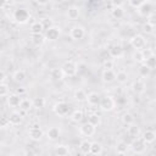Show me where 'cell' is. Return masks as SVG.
<instances>
[{"label": "cell", "mask_w": 156, "mask_h": 156, "mask_svg": "<svg viewBox=\"0 0 156 156\" xmlns=\"http://www.w3.org/2000/svg\"><path fill=\"white\" fill-rule=\"evenodd\" d=\"M88 122H89L90 124L98 127V126L101 124V116L98 115V113H90V115L88 116Z\"/></svg>", "instance_id": "cell-26"}, {"label": "cell", "mask_w": 156, "mask_h": 156, "mask_svg": "<svg viewBox=\"0 0 156 156\" xmlns=\"http://www.w3.org/2000/svg\"><path fill=\"white\" fill-rule=\"evenodd\" d=\"M20 102H21V95H18L17 93L7 96V105L10 107H18Z\"/></svg>", "instance_id": "cell-18"}, {"label": "cell", "mask_w": 156, "mask_h": 156, "mask_svg": "<svg viewBox=\"0 0 156 156\" xmlns=\"http://www.w3.org/2000/svg\"><path fill=\"white\" fill-rule=\"evenodd\" d=\"M39 6H45V5H48L49 2H50V0H34Z\"/></svg>", "instance_id": "cell-49"}, {"label": "cell", "mask_w": 156, "mask_h": 156, "mask_svg": "<svg viewBox=\"0 0 156 156\" xmlns=\"http://www.w3.org/2000/svg\"><path fill=\"white\" fill-rule=\"evenodd\" d=\"M129 44H130L135 50H141V49L145 48L146 41H145V38H144L141 34H135V35H133V37L129 39Z\"/></svg>", "instance_id": "cell-6"}, {"label": "cell", "mask_w": 156, "mask_h": 156, "mask_svg": "<svg viewBox=\"0 0 156 156\" xmlns=\"http://www.w3.org/2000/svg\"><path fill=\"white\" fill-rule=\"evenodd\" d=\"M141 139H143L146 144H152V143L156 140V133H155L154 130H146V132L143 134Z\"/></svg>", "instance_id": "cell-22"}, {"label": "cell", "mask_w": 156, "mask_h": 156, "mask_svg": "<svg viewBox=\"0 0 156 156\" xmlns=\"http://www.w3.org/2000/svg\"><path fill=\"white\" fill-rule=\"evenodd\" d=\"M138 9V13L143 17H150L152 13H154V5L150 2V1H145L144 4H141Z\"/></svg>", "instance_id": "cell-7"}, {"label": "cell", "mask_w": 156, "mask_h": 156, "mask_svg": "<svg viewBox=\"0 0 156 156\" xmlns=\"http://www.w3.org/2000/svg\"><path fill=\"white\" fill-rule=\"evenodd\" d=\"M69 35H71V38H72L73 40H80V39H83L84 35H85V29H84L82 26L76 24V26H73V27L71 28Z\"/></svg>", "instance_id": "cell-9"}, {"label": "cell", "mask_w": 156, "mask_h": 156, "mask_svg": "<svg viewBox=\"0 0 156 156\" xmlns=\"http://www.w3.org/2000/svg\"><path fill=\"white\" fill-rule=\"evenodd\" d=\"M132 57H133V60H134L135 62H138V63H143V62L145 61V57H144L141 50H135Z\"/></svg>", "instance_id": "cell-40"}, {"label": "cell", "mask_w": 156, "mask_h": 156, "mask_svg": "<svg viewBox=\"0 0 156 156\" xmlns=\"http://www.w3.org/2000/svg\"><path fill=\"white\" fill-rule=\"evenodd\" d=\"M40 23H41L44 30H46V29H49V28H51V27L54 26V21H52V18H50V17H44V18H41V20H40Z\"/></svg>", "instance_id": "cell-38"}, {"label": "cell", "mask_w": 156, "mask_h": 156, "mask_svg": "<svg viewBox=\"0 0 156 156\" xmlns=\"http://www.w3.org/2000/svg\"><path fill=\"white\" fill-rule=\"evenodd\" d=\"M32 102H33V107H35V108H43L46 104L44 98H35L32 100Z\"/></svg>", "instance_id": "cell-41"}, {"label": "cell", "mask_w": 156, "mask_h": 156, "mask_svg": "<svg viewBox=\"0 0 156 156\" xmlns=\"http://www.w3.org/2000/svg\"><path fill=\"white\" fill-rule=\"evenodd\" d=\"M95 130H96V127L93 126V124H90L89 122H87V123H84V124H82L79 127V133L82 135H84V136H91V135H94L95 134Z\"/></svg>", "instance_id": "cell-11"}, {"label": "cell", "mask_w": 156, "mask_h": 156, "mask_svg": "<svg viewBox=\"0 0 156 156\" xmlns=\"http://www.w3.org/2000/svg\"><path fill=\"white\" fill-rule=\"evenodd\" d=\"M141 51H143V55H144V57L146 58V57H149V56H151L152 54H154V51L152 50H150V49H141Z\"/></svg>", "instance_id": "cell-47"}, {"label": "cell", "mask_w": 156, "mask_h": 156, "mask_svg": "<svg viewBox=\"0 0 156 156\" xmlns=\"http://www.w3.org/2000/svg\"><path fill=\"white\" fill-rule=\"evenodd\" d=\"M146 143L141 139V138H134L133 143L130 144V149L134 154H144L146 151Z\"/></svg>", "instance_id": "cell-5"}, {"label": "cell", "mask_w": 156, "mask_h": 156, "mask_svg": "<svg viewBox=\"0 0 156 156\" xmlns=\"http://www.w3.org/2000/svg\"><path fill=\"white\" fill-rule=\"evenodd\" d=\"M104 151L102 145L100 143H91L90 145V154L91 155H101Z\"/></svg>", "instance_id": "cell-28"}, {"label": "cell", "mask_w": 156, "mask_h": 156, "mask_svg": "<svg viewBox=\"0 0 156 156\" xmlns=\"http://www.w3.org/2000/svg\"><path fill=\"white\" fill-rule=\"evenodd\" d=\"M5 79H6V73L2 69H0V83H2Z\"/></svg>", "instance_id": "cell-50"}, {"label": "cell", "mask_w": 156, "mask_h": 156, "mask_svg": "<svg viewBox=\"0 0 156 156\" xmlns=\"http://www.w3.org/2000/svg\"><path fill=\"white\" fill-rule=\"evenodd\" d=\"M128 127V129H127V133H128V135L130 136V138H138L139 135H140V127L138 126V124H134V123H132V124H129V126H127Z\"/></svg>", "instance_id": "cell-19"}, {"label": "cell", "mask_w": 156, "mask_h": 156, "mask_svg": "<svg viewBox=\"0 0 156 156\" xmlns=\"http://www.w3.org/2000/svg\"><path fill=\"white\" fill-rule=\"evenodd\" d=\"M32 107H33V102H32L30 99H21L20 108H21L22 111H29Z\"/></svg>", "instance_id": "cell-30"}, {"label": "cell", "mask_w": 156, "mask_h": 156, "mask_svg": "<svg viewBox=\"0 0 156 156\" xmlns=\"http://www.w3.org/2000/svg\"><path fill=\"white\" fill-rule=\"evenodd\" d=\"M44 41H45V37H43L41 33L40 34H32V43L34 45L40 46V45H43Z\"/></svg>", "instance_id": "cell-36"}, {"label": "cell", "mask_w": 156, "mask_h": 156, "mask_svg": "<svg viewBox=\"0 0 156 156\" xmlns=\"http://www.w3.org/2000/svg\"><path fill=\"white\" fill-rule=\"evenodd\" d=\"M150 72H151V69L145 63H140V67H139V74H140V77L146 78V77H149Z\"/></svg>", "instance_id": "cell-39"}, {"label": "cell", "mask_w": 156, "mask_h": 156, "mask_svg": "<svg viewBox=\"0 0 156 156\" xmlns=\"http://www.w3.org/2000/svg\"><path fill=\"white\" fill-rule=\"evenodd\" d=\"M127 151H128V145H127V143H124V141H118V143L116 144V152H117V154L124 155V154H127Z\"/></svg>", "instance_id": "cell-32"}, {"label": "cell", "mask_w": 156, "mask_h": 156, "mask_svg": "<svg viewBox=\"0 0 156 156\" xmlns=\"http://www.w3.org/2000/svg\"><path fill=\"white\" fill-rule=\"evenodd\" d=\"M143 63H145V65H146V66L152 71V69L156 67V57H155V55L152 54L151 56L146 57V58H145V61H144Z\"/></svg>", "instance_id": "cell-37"}, {"label": "cell", "mask_w": 156, "mask_h": 156, "mask_svg": "<svg viewBox=\"0 0 156 156\" xmlns=\"http://www.w3.org/2000/svg\"><path fill=\"white\" fill-rule=\"evenodd\" d=\"M132 88H133V90H134L135 93L140 94V93H143V91L145 90V83H144L141 79H138V80H135V82L133 83Z\"/></svg>", "instance_id": "cell-27"}, {"label": "cell", "mask_w": 156, "mask_h": 156, "mask_svg": "<svg viewBox=\"0 0 156 156\" xmlns=\"http://www.w3.org/2000/svg\"><path fill=\"white\" fill-rule=\"evenodd\" d=\"M123 48L119 45V44H115V45H112L110 49H108V54L112 56V57H115V58H118V57H122L123 56Z\"/></svg>", "instance_id": "cell-15"}, {"label": "cell", "mask_w": 156, "mask_h": 156, "mask_svg": "<svg viewBox=\"0 0 156 156\" xmlns=\"http://www.w3.org/2000/svg\"><path fill=\"white\" fill-rule=\"evenodd\" d=\"M29 17H30V15L26 9H18L13 12V20H15V22H17L20 24L27 23Z\"/></svg>", "instance_id": "cell-4"}, {"label": "cell", "mask_w": 156, "mask_h": 156, "mask_svg": "<svg viewBox=\"0 0 156 156\" xmlns=\"http://www.w3.org/2000/svg\"><path fill=\"white\" fill-rule=\"evenodd\" d=\"M9 121H10V126L16 127V126H20V124L23 122V117H22V115H21L20 112L13 111V112L9 116Z\"/></svg>", "instance_id": "cell-14"}, {"label": "cell", "mask_w": 156, "mask_h": 156, "mask_svg": "<svg viewBox=\"0 0 156 156\" xmlns=\"http://www.w3.org/2000/svg\"><path fill=\"white\" fill-rule=\"evenodd\" d=\"M87 101H88V104L90 106H96L100 102V95L98 93H95V91H91V93H89L87 95Z\"/></svg>", "instance_id": "cell-20"}, {"label": "cell", "mask_w": 156, "mask_h": 156, "mask_svg": "<svg viewBox=\"0 0 156 156\" xmlns=\"http://www.w3.org/2000/svg\"><path fill=\"white\" fill-rule=\"evenodd\" d=\"M54 152L58 156H67L69 154V149L67 145H56L55 149H54Z\"/></svg>", "instance_id": "cell-24"}, {"label": "cell", "mask_w": 156, "mask_h": 156, "mask_svg": "<svg viewBox=\"0 0 156 156\" xmlns=\"http://www.w3.org/2000/svg\"><path fill=\"white\" fill-rule=\"evenodd\" d=\"M83 118H84V112L82 110H74L71 115V119L74 123H80L83 121Z\"/></svg>", "instance_id": "cell-25"}, {"label": "cell", "mask_w": 156, "mask_h": 156, "mask_svg": "<svg viewBox=\"0 0 156 156\" xmlns=\"http://www.w3.org/2000/svg\"><path fill=\"white\" fill-rule=\"evenodd\" d=\"M102 66H104V68H105V69H112V68H113V66H115V63H113V61H112V60H105V61H104V63H102Z\"/></svg>", "instance_id": "cell-46"}, {"label": "cell", "mask_w": 156, "mask_h": 156, "mask_svg": "<svg viewBox=\"0 0 156 156\" xmlns=\"http://www.w3.org/2000/svg\"><path fill=\"white\" fill-rule=\"evenodd\" d=\"M44 135V132L41 129V127L39 124H33L29 127L28 129V136L29 139H32L33 141H39Z\"/></svg>", "instance_id": "cell-3"}, {"label": "cell", "mask_w": 156, "mask_h": 156, "mask_svg": "<svg viewBox=\"0 0 156 156\" xmlns=\"http://www.w3.org/2000/svg\"><path fill=\"white\" fill-rule=\"evenodd\" d=\"M146 0H128V4L132 6V7H139L141 4H144Z\"/></svg>", "instance_id": "cell-45"}, {"label": "cell", "mask_w": 156, "mask_h": 156, "mask_svg": "<svg viewBox=\"0 0 156 156\" xmlns=\"http://www.w3.org/2000/svg\"><path fill=\"white\" fill-rule=\"evenodd\" d=\"M113 6H123V4L126 2V0H111Z\"/></svg>", "instance_id": "cell-48"}, {"label": "cell", "mask_w": 156, "mask_h": 156, "mask_svg": "<svg viewBox=\"0 0 156 156\" xmlns=\"http://www.w3.org/2000/svg\"><path fill=\"white\" fill-rule=\"evenodd\" d=\"M66 15H67V17H68L69 20L74 21V20H77V18L79 17V15H80V9H79L78 6L72 5V6H69V7L67 9Z\"/></svg>", "instance_id": "cell-16"}, {"label": "cell", "mask_w": 156, "mask_h": 156, "mask_svg": "<svg viewBox=\"0 0 156 156\" xmlns=\"http://www.w3.org/2000/svg\"><path fill=\"white\" fill-rule=\"evenodd\" d=\"M9 94V87L2 82L0 83V96H6Z\"/></svg>", "instance_id": "cell-44"}, {"label": "cell", "mask_w": 156, "mask_h": 156, "mask_svg": "<svg viewBox=\"0 0 156 156\" xmlns=\"http://www.w3.org/2000/svg\"><path fill=\"white\" fill-rule=\"evenodd\" d=\"M121 119H122V123L126 124V126H129V124L134 123V116H133L130 112H126V113H123L122 117H121Z\"/></svg>", "instance_id": "cell-34"}, {"label": "cell", "mask_w": 156, "mask_h": 156, "mask_svg": "<svg viewBox=\"0 0 156 156\" xmlns=\"http://www.w3.org/2000/svg\"><path fill=\"white\" fill-rule=\"evenodd\" d=\"M52 110L57 116H66L68 113V111H69V106H68V104L66 101H57L54 105Z\"/></svg>", "instance_id": "cell-8"}, {"label": "cell", "mask_w": 156, "mask_h": 156, "mask_svg": "<svg viewBox=\"0 0 156 156\" xmlns=\"http://www.w3.org/2000/svg\"><path fill=\"white\" fill-rule=\"evenodd\" d=\"M154 29H155V24H154L152 22H150V21H146V22L143 24V30H144L146 34H151V33L154 32Z\"/></svg>", "instance_id": "cell-42"}, {"label": "cell", "mask_w": 156, "mask_h": 156, "mask_svg": "<svg viewBox=\"0 0 156 156\" xmlns=\"http://www.w3.org/2000/svg\"><path fill=\"white\" fill-rule=\"evenodd\" d=\"M13 1H17V0H13Z\"/></svg>", "instance_id": "cell-52"}, {"label": "cell", "mask_w": 156, "mask_h": 156, "mask_svg": "<svg viewBox=\"0 0 156 156\" xmlns=\"http://www.w3.org/2000/svg\"><path fill=\"white\" fill-rule=\"evenodd\" d=\"M101 79L104 83H112L116 80V73L113 69H104L101 73Z\"/></svg>", "instance_id": "cell-12"}, {"label": "cell", "mask_w": 156, "mask_h": 156, "mask_svg": "<svg viewBox=\"0 0 156 156\" xmlns=\"http://www.w3.org/2000/svg\"><path fill=\"white\" fill-rule=\"evenodd\" d=\"M60 34H61L60 28H58V27H56V26H52L51 28H49V29H46V30H45V40L55 41V40H57V39H58Z\"/></svg>", "instance_id": "cell-10"}, {"label": "cell", "mask_w": 156, "mask_h": 156, "mask_svg": "<svg viewBox=\"0 0 156 156\" xmlns=\"http://www.w3.org/2000/svg\"><path fill=\"white\" fill-rule=\"evenodd\" d=\"M44 30L40 21H37V22H33L32 26H30V34H40L41 32Z\"/></svg>", "instance_id": "cell-29"}, {"label": "cell", "mask_w": 156, "mask_h": 156, "mask_svg": "<svg viewBox=\"0 0 156 156\" xmlns=\"http://www.w3.org/2000/svg\"><path fill=\"white\" fill-rule=\"evenodd\" d=\"M26 78H27V73H26V71H23V69H17V71H15V73L12 74V79H13L16 83H23V82L26 80Z\"/></svg>", "instance_id": "cell-21"}, {"label": "cell", "mask_w": 156, "mask_h": 156, "mask_svg": "<svg viewBox=\"0 0 156 156\" xmlns=\"http://www.w3.org/2000/svg\"><path fill=\"white\" fill-rule=\"evenodd\" d=\"M49 74H50V78L52 79V80H61L62 78H63V72H62V69H61V67H54V68H51L50 69V72H49Z\"/></svg>", "instance_id": "cell-17"}, {"label": "cell", "mask_w": 156, "mask_h": 156, "mask_svg": "<svg viewBox=\"0 0 156 156\" xmlns=\"http://www.w3.org/2000/svg\"><path fill=\"white\" fill-rule=\"evenodd\" d=\"M7 4V0H0V9H4Z\"/></svg>", "instance_id": "cell-51"}, {"label": "cell", "mask_w": 156, "mask_h": 156, "mask_svg": "<svg viewBox=\"0 0 156 156\" xmlns=\"http://www.w3.org/2000/svg\"><path fill=\"white\" fill-rule=\"evenodd\" d=\"M60 134H61V130L58 127H50L48 130H46V138L51 141H55L60 138Z\"/></svg>", "instance_id": "cell-13"}, {"label": "cell", "mask_w": 156, "mask_h": 156, "mask_svg": "<svg viewBox=\"0 0 156 156\" xmlns=\"http://www.w3.org/2000/svg\"><path fill=\"white\" fill-rule=\"evenodd\" d=\"M87 95L88 94L83 89H76L74 90V94H73V98L78 102H84V101H87Z\"/></svg>", "instance_id": "cell-23"}, {"label": "cell", "mask_w": 156, "mask_h": 156, "mask_svg": "<svg viewBox=\"0 0 156 156\" xmlns=\"http://www.w3.org/2000/svg\"><path fill=\"white\" fill-rule=\"evenodd\" d=\"M116 80H117L119 84L127 83V80H128V74H127V72H126V71H118V72L116 73Z\"/></svg>", "instance_id": "cell-33"}, {"label": "cell", "mask_w": 156, "mask_h": 156, "mask_svg": "<svg viewBox=\"0 0 156 156\" xmlns=\"http://www.w3.org/2000/svg\"><path fill=\"white\" fill-rule=\"evenodd\" d=\"M90 145H91L90 141H88V140H82L80 144H79V150H80V152L84 154V155L90 154Z\"/></svg>", "instance_id": "cell-31"}, {"label": "cell", "mask_w": 156, "mask_h": 156, "mask_svg": "<svg viewBox=\"0 0 156 156\" xmlns=\"http://www.w3.org/2000/svg\"><path fill=\"white\" fill-rule=\"evenodd\" d=\"M61 69H62V72H63L65 76H67V77H73V76H76L77 72H78V66H77V63H76L74 61L68 60V61H65V62L62 63Z\"/></svg>", "instance_id": "cell-1"}, {"label": "cell", "mask_w": 156, "mask_h": 156, "mask_svg": "<svg viewBox=\"0 0 156 156\" xmlns=\"http://www.w3.org/2000/svg\"><path fill=\"white\" fill-rule=\"evenodd\" d=\"M99 106H100V108H101L102 111L110 112V111H112V110L116 107V101H115V99H113L112 96L106 95V96H104V98H100Z\"/></svg>", "instance_id": "cell-2"}, {"label": "cell", "mask_w": 156, "mask_h": 156, "mask_svg": "<svg viewBox=\"0 0 156 156\" xmlns=\"http://www.w3.org/2000/svg\"><path fill=\"white\" fill-rule=\"evenodd\" d=\"M111 13H112V16H113L115 18L119 20V18H122V17L124 16V10L122 9V6H113Z\"/></svg>", "instance_id": "cell-35"}, {"label": "cell", "mask_w": 156, "mask_h": 156, "mask_svg": "<svg viewBox=\"0 0 156 156\" xmlns=\"http://www.w3.org/2000/svg\"><path fill=\"white\" fill-rule=\"evenodd\" d=\"M9 126H10L9 117L5 116V115H1L0 116V128H7Z\"/></svg>", "instance_id": "cell-43"}]
</instances>
